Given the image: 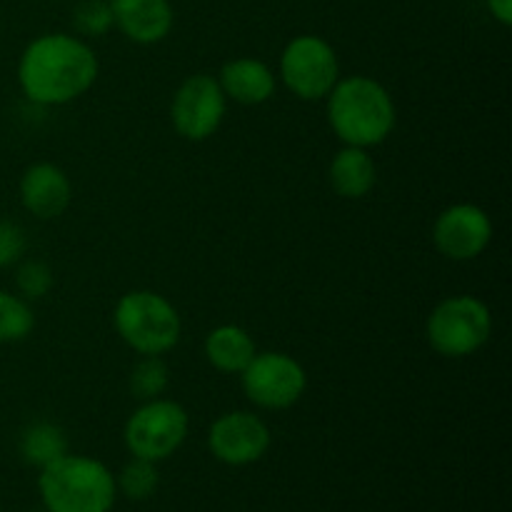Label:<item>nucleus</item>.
<instances>
[{"label": "nucleus", "mask_w": 512, "mask_h": 512, "mask_svg": "<svg viewBox=\"0 0 512 512\" xmlns=\"http://www.w3.org/2000/svg\"><path fill=\"white\" fill-rule=\"evenodd\" d=\"M100 63L78 35L45 33L25 45L18 60V85L25 98L43 108L78 100L95 85Z\"/></svg>", "instance_id": "obj_1"}, {"label": "nucleus", "mask_w": 512, "mask_h": 512, "mask_svg": "<svg viewBox=\"0 0 512 512\" xmlns=\"http://www.w3.org/2000/svg\"><path fill=\"white\" fill-rule=\"evenodd\" d=\"M328 123L343 145L375 148L395 130V103L383 83L368 75L340 78L328 93Z\"/></svg>", "instance_id": "obj_2"}, {"label": "nucleus", "mask_w": 512, "mask_h": 512, "mask_svg": "<svg viewBox=\"0 0 512 512\" xmlns=\"http://www.w3.org/2000/svg\"><path fill=\"white\" fill-rule=\"evenodd\" d=\"M38 490L48 512H110L118 495L115 475L100 460L70 453L40 470Z\"/></svg>", "instance_id": "obj_3"}, {"label": "nucleus", "mask_w": 512, "mask_h": 512, "mask_svg": "<svg viewBox=\"0 0 512 512\" xmlns=\"http://www.w3.org/2000/svg\"><path fill=\"white\" fill-rule=\"evenodd\" d=\"M120 340L138 355H165L178 345L183 323L168 298L153 290H130L113 313Z\"/></svg>", "instance_id": "obj_4"}, {"label": "nucleus", "mask_w": 512, "mask_h": 512, "mask_svg": "<svg viewBox=\"0 0 512 512\" xmlns=\"http://www.w3.org/2000/svg\"><path fill=\"white\" fill-rule=\"evenodd\" d=\"M430 348L443 358L475 355L493 335V313L475 295L440 300L425 323Z\"/></svg>", "instance_id": "obj_5"}, {"label": "nucleus", "mask_w": 512, "mask_h": 512, "mask_svg": "<svg viewBox=\"0 0 512 512\" xmlns=\"http://www.w3.org/2000/svg\"><path fill=\"white\" fill-rule=\"evenodd\" d=\"M188 430L190 418L183 405L170 398H155L133 410L123 428V440L133 458L160 463L185 443Z\"/></svg>", "instance_id": "obj_6"}, {"label": "nucleus", "mask_w": 512, "mask_h": 512, "mask_svg": "<svg viewBox=\"0 0 512 512\" xmlns=\"http://www.w3.org/2000/svg\"><path fill=\"white\" fill-rule=\"evenodd\" d=\"M280 80L300 100H325L340 80L338 53L320 35H295L280 53Z\"/></svg>", "instance_id": "obj_7"}, {"label": "nucleus", "mask_w": 512, "mask_h": 512, "mask_svg": "<svg viewBox=\"0 0 512 512\" xmlns=\"http://www.w3.org/2000/svg\"><path fill=\"white\" fill-rule=\"evenodd\" d=\"M243 393L260 410H288L303 398L308 388V373L288 353L268 350L255 353L240 373Z\"/></svg>", "instance_id": "obj_8"}, {"label": "nucleus", "mask_w": 512, "mask_h": 512, "mask_svg": "<svg viewBox=\"0 0 512 512\" xmlns=\"http://www.w3.org/2000/svg\"><path fill=\"white\" fill-rule=\"evenodd\" d=\"M228 110V98L218 78L208 73L190 75L175 90L170 103V123L180 138L190 143H203L220 130Z\"/></svg>", "instance_id": "obj_9"}, {"label": "nucleus", "mask_w": 512, "mask_h": 512, "mask_svg": "<svg viewBox=\"0 0 512 512\" xmlns=\"http://www.w3.org/2000/svg\"><path fill=\"white\" fill-rule=\"evenodd\" d=\"M493 240V220L480 205L455 203L433 223V245L443 258L468 263L483 255Z\"/></svg>", "instance_id": "obj_10"}, {"label": "nucleus", "mask_w": 512, "mask_h": 512, "mask_svg": "<svg viewBox=\"0 0 512 512\" xmlns=\"http://www.w3.org/2000/svg\"><path fill=\"white\" fill-rule=\"evenodd\" d=\"M268 423L250 410L223 413L208 430V448L215 460L233 468L253 465L270 450Z\"/></svg>", "instance_id": "obj_11"}, {"label": "nucleus", "mask_w": 512, "mask_h": 512, "mask_svg": "<svg viewBox=\"0 0 512 512\" xmlns=\"http://www.w3.org/2000/svg\"><path fill=\"white\" fill-rule=\"evenodd\" d=\"M73 200V183L60 165L35 163L20 178V203L40 220H55Z\"/></svg>", "instance_id": "obj_12"}, {"label": "nucleus", "mask_w": 512, "mask_h": 512, "mask_svg": "<svg viewBox=\"0 0 512 512\" xmlns=\"http://www.w3.org/2000/svg\"><path fill=\"white\" fill-rule=\"evenodd\" d=\"M113 25L138 45H155L173 30V8L168 0H110Z\"/></svg>", "instance_id": "obj_13"}, {"label": "nucleus", "mask_w": 512, "mask_h": 512, "mask_svg": "<svg viewBox=\"0 0 512 512\" xmlns=\"http://www.w3.org/2000/svg\"><path fill=\"white\" fill-rule=\"evenodd\" d=\"M218 83L225 98L240 105H263L275 95L278 80L268 63L258 58H233L220 68Z\"/></svg>", "instance_id": "obj_14"}, {"label": "nucleus", "mask_w": 512, "mask_h": 512, "mask_svg": "<svg viewBox=\"0 0 512 512\" xmlns=\"http://www.w3.org/2000/svg\"><path fill=\"white\" fill-rule=\"evenodd\" d=\"M330 188L345 200H360L378 183V165L365 148L343 145L328 168Z\"/></svg>", "instance_id": "obj_15"}, {"label": "nucleus", "mask_w": 512, "mask_h": 512, "mask_svg": "<svg viewBox=\"0 0 512 512\" xmlns=\"http://www.w3.org/2000/svg\"><path fill=\"white\" fill-rule=\"evenodd\" d=\"M203 353L218 373L240 375L258 353V348H255L253 335L240 325H218L205 335Z\"/></svg>", "instance_id": "obj_16"}, {"label": "nucleus", "mask_w": 512, "mask_h": 512, "mask_svg": "<svg viewBox=\"0 0 512 512\" xmlns=\"http://www.w3.org/2000/svg\"><path fill=\"white\" fill-rule=\"evenodd\" d=\"M68 453V438L63 428L53 423H33L20 435V455L28 465L43 470Z\"/></svg>", "instance_id": "obj_17"}, {"label": "nucleus", "mask_w": 512, "mask_h": 512, "mask_svg": "<svg viewBox=\"0 0 512 512\" xmlns=\"http://www.w3.org/2000/svg\"><path fill=\"white\" fill-rule=\"evenodd\" d=\"M128 385L133 398L140 403L163 398L170 385V368L165 365L163 355H140V360L130 370Z\"/></svg>", "instance_id": "obj_18"}, {"label": "nucleus", "mask_w": 512, "mask_h": 512, "mask_svg": "<svg viewBox=\"0 0 512 512\" xmlns=\"http://www.w3.org/2000/svg\"><path fill=\"white\" fill-rule=\"evenodd\" d=\"M35 328L33 308L20 295L0 290V343H20Z\"/></svg>", "instance_id": "obj_19"}, {"label": "nucleus", "mask_w": 512, "mask_h": 512, "mask_svg": "<svg viewBox=\"0 0 512 512\" xmlns=\"http://www.w3.org/2000/svg\"><path fill=\"white\" fill-rule=\"evenodd\" d=\"M115 485H118V490L128 500H148L160 485L158 468L150 460L133 458L120 470V475L115 478Z\"/></svg>", "instance_id": "obj_20"}, {"label": "nucleus", "mask_w": 512, "mask_h": 512, "mask_svg": "<svg viewBox=\"0 0 512 512\" xmlns=\"http://www.w3.org/2000/svg\"><path fill=\"white\" fill-rule=\"evenodd\" d=\"M75 30L88 38H100L108 33L113 25V10H110V0H83L75 5L73 10Z\"/></svg>", "instance_id": "obj_21"}, {"label": "nucleus", "mask_w": 512, "mask_h": 512, "mask_svg": "<svg viewBox=\"0 0 512 512\" xmlns=\"http://www.w3.org/2000/svg\"><path fill=\"white\" fill-rule=\"evenodd\" d=\"M15 285H18L20 298L40 300L53 288V270L43 260H25L15 273Z\"/></svg>", "instance_id": "obj_22"}, {"label": "nucleus", "mask_w": 512, "mask_h": 512, "mask_svg": "<svg viewBox=\"0 0 512 512\" xmlns=\"http://www.w3.org/2000/svg\"><path fill=\"white\" fill-rule=\"evenodd\" d=\"M28 240H25V230L20 225L10 223V220H0V268L18 263L23 258Z\"/></svg>", "instance_id": "obj_23"}, {"label": "nucleus", "mask_w": 512, "mask_h": 512, "mask_svg": "<svg viewBox=\"0 0 512 512\" xmlns=\"http://www.w3.org/2000/svg\"><path fill=\"white\" fill-rule=\"evenodd\" d=\"M488 10L500 25H512V0H488Z\"/></svg>", "instance_id": "obj_24"}, {"label": "nucleus", "mask_w": 512, "mask_h": 512, "mask_svg": "<svg viewBox=\"0 0 512 512\" xmlns=\"http://www.w3.org/2000/svg\"><path fill=\"white\" fill-rule=\"evenodd\" d=\"M43 512H48V510H43Z\"/></svg>", "instance_id": "obj_25"}, {"label": "nucleus", "mask_w": 512, "mask_h": 512, "mask_svg": "<svg viewBox=\"0 0 512 512\" xmlns=\"http://www.w3.org/2000/svg\"><path fill=\"white\" fill-rule=\"evenodd\" d=\"M0 512H3V510H0Z\"/></svg>", "instance_id": "obj_26"}]
</instances>
